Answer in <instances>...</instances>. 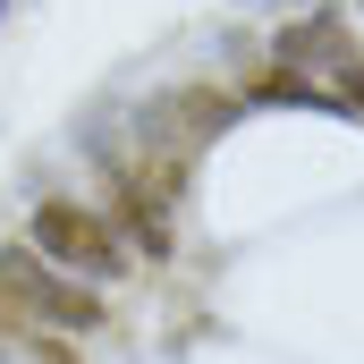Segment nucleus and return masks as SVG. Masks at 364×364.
<instances>
[{"instance_id":"1","label":"nucleus","mask_w":364,"mask_h":364,"mask_svg":"<svg viewBox=\"0 0 364 364\" xmlns=\"http://www.w3.org/2000/svg\"><path fill=\"white\" fill-rule=\"evenodd\" d=\"M0 322H9V331H34V322L93 331V322H102V296L77 288V279H60L34 246H17V255H0Z\"/></svg>"},{"instance_id":"2","label":"nucleus","mask_w":364,"mask_h":364,"mask_svg":"<svg viewBox=\"0 0 364 364\" xmlns=\"http://www.w3.org/2000/svg\"><path fill=\"white\" fill-rule=\"evenodd\" d=\"M34 255L60 263V272H119L127 246H119V220H102L85 203H34Z\"/></svg>"},{"instance_id":"3","label":"nucleus","mask_w":364,"mask_h":364,"mask_svg":"<svg viewBox=\"0 0 364 364\" xmlns=\"http://www.w3.org/2000/svg\"><path fill=\"white\" fill-rule=\"evenodd\" d=\"M119 237H136L144 255H170L178 237H170V203H161V186L136 178V170H119Z\"/></svg>"}]
</instances>
